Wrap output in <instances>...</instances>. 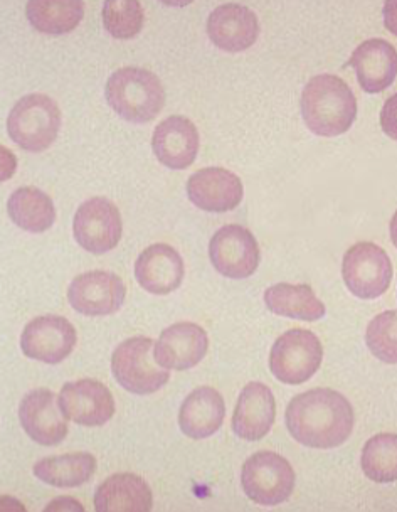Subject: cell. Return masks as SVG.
Segmentation results:
<instances>
[{"instance_id": "6da1fadb", "label": "cell", "mask_w": 397, "mask_h": 512, "mask_svg": "<svg viewBox=\"0 0 397 512\" xmlns=\"http://www.w3.org/2000/svg\"><path fill=\"white\" fill-rule=\"evenodd\" d=\"M286 427L298 443L310 448H335L354 430V408L339 391L315 388L297 395L286 408Z\"/></svg>"}, {"instance_id": "7a4b0ae2", "label": "cell", "mask_w": 397, "mask_h": 512, "mask_svg": "<svg viewBox=\"0 0 397 512\" xmlns=\"http://www.w3.org/2000/svg\"><path fill=\"white\" fill-rule=\"evenodd\" d=\"M302 117L313 134L337 137L347 132L357 117L354 91L342 78L317 75L303 88Z\"/></svg>"}, {"instance_id": "3957f363", "label": "cell", "mask_w": 397, "mask_h": 512, "mask_svg": "<svg viewBox=\"0 0 397 512\" xmlns=\"http://www.w3.org/2000/svg\"><path fill=\"white\" fill-rule=\"evenodd\" d=\"M110 107L128 122L154 120L165 105V88L154 71L123 66L113 71L105 86Z\"/></svg>"}, {"instance_id": "277c9868", "label": "cell", "mask_w": 397, "mask_h": 512, "mask_svg": "<svg viewBox=\"0 0 397 512\" xmlns=\"http://www.w3.org/2000/svg\"><path fill=\"white\" fill-rule=\"evenodd\" d=\"M61 128V110L44 93H29L17 100L7 118V132L21 149L43 152L53 145Z\"/></svg>"}, {"instance_id": "5b68a950", "label": "cell", "mask_w": 397, "mask_h": 512, "mask_svg": "<svg viewBox=\"0 0 397 512\" xmlns=\"http://www.w3.org/2000/svg\"><path fill=\"white\" fill-rule=\"evenodd\" d=\"M113 376L133 395H152L169 383V369L154 358V342L149 337H130L115 349Z\"/></svg>"}, {"instance_id": "8992f818", "label": "cell", "mask_w": 397, "mask_h": 512, "mask_svg": "<svg viewBox=\"0 0 397 512\" xmlns=\"http://www.w3.org/2000/svg\"><path fill=\"white\" fill-rule=\"evenodd\" d=\"M241 486L246 496L261 506L288 501L295 489V470L275 452H258L244 462Z\"/></svg>"}, {"instance_id": "52a82bcc", "label": "cell", "mask_w": 397, "mask_h": 512, "mask_svg": "<svg viewBox=\"0 0 397 512\" xmlns=\"http://www.w3.org/2000/svg\"><path fill=\"white\" fill-rule=\"evenodd\" d=\"M323 346L312 331L290 329L271 347L270 369L278 381L302 384L320 369Z\"/></svg>"}, {"instance_id": "ba28073f", "label": "cell", "mask_w": 397, "mask_h": 512, "mask_svg": "<svg viewBox=\"0 0 397 512\" xmlns=\"http://www.w3.org/2000/svg\"><path fill=\"white\" fill-rule=\"evenodd\" d=\"M342 277L355 297L377 299L386 294L391 285L392 263L381 246L371 241H360L345 253Z\"/></svg>"}, {"instance_id": "9c48e42d", "label": "cell", "mask_w": 397, "mask_h": 512, "mask_svg": "<svg viewBox=\"0 0 397 512\" xmlns=\"http://www.w3.org/2000/svg\"><path fill=\"white\" fill-rule=\"evenodd\" d=\"M73 235L78 245L90 253L101 255L112 251L123 235L120 209L110 199L101 196L88 199L76 211Z\"/></svg>"}, {"instance_id": "30bf717a", "label": "cell", "mask_w": 397, "mask_h": 512, "mask_svg": "<svg viewBox=\"0 0 397 512\" xmlns=\"http://www.w3.org/2000/svg\"><path fill=\"white\" fill-rule=\"evenodd\" d=\"M209 258L221 275L241 280L251 277L260 267V245L244 226L228 224L212 236Z\"/></svg>"}, {"instance_id": "8fae6325", "label": "cell", "mask_w": 397, "mask_h": 512, "mask_svg": "<svg viewBox=\"0 0 397 512\" xmlns=\"http://www.w3.org/2000/svg\"><path fill=\"white\" fill-rule=\"evenodd\" d=\"M78 334L66 317L41 315L32 319L21 336V349L27 358L59 364L75 349Z\"/></svg>"}, {"instance_id": "7c38bea8", "label": "cell", "mask_w": 397, "mask_h": 512, "mask_svg": "<svg viewBox=\"0 0 397 512\" xmlns=\"http://www.w3.org/2000/svg\"><path fill=\"white\" fill-rule=\"evenodd\" d=\"M127 287L117 273L105 270L81 273L69 283V305L83 315H110L122 309Z\"/></svg>"}, {"instance_id": "4fadbf2b", "label": "cell", "mask_w": 397, "mask_h": 512, "mask_svg": "<svg viewBox=\"0 0 397 512\" xmlns=\"http://www.w3.org/2000/svg\"><path fill=\"white\" fill-rule=\"evenodd\" d=\"M59 408L68 420L81 427H101L115 415L112 391L96 379H80L63 386Z\"/></svg>"}, {"instance_id": "5bb4252c", "label": "cell", "mask_w": 397, "mask_h": 512, "mask_svg": "<svg viewBox=\"0 0 397 512\" xmlns=\"http://www.w3.org/2000/svg\"><path fill=\"white\" fill-rule=\"evenodd\" d=\"M19 418L24 432L44 447H56L68 437V418L56 403L53 391L48 388H38L24 396Z\"/></svg>"}, {"instance_id": "9a60e30c", "label": "cell", "mask_w": 397, "mask_h": 512, "mask_svg": "<svg viewBox=\"0 0 397 512\" xmlns=\"http://www.w3.org/2000/svg\"><path fill=\"white\" fill-rule=\"evenodd\" d=\"M209 337L194 322H177L167 327L155 342L154 358L159 366L175 371L194 368L206 358Z\"/></svg>"}, {"instance_id": "2e32d148", "label": "cell", "mask_w": 397, "mask_h": 512, "mask_svg": "<svg viewBox=\"0 0 397 512\" xmlns=\"http://www.w3.org/2000/svg\"><path fill=\"white\" fill-rule=\"evenodd\" d=\"M187 194L197 208L209 213H228L243 201V182L224 167H206L187 181Z\"/></svg>"}, {"instance_id": "e0dca14e", "label": "cell", "mask_w": 397, "mask_h": 512, "mask_svg": "<svg viewBox=\"0 0 397 512\" xmlns=\"http://www.w3.org/2000/svg\"><path fill=\"white\" fill-rule=\"evenodd\" d=\"M207 36L218 48L239 53L251 48L260 36V21L243 4H223L207 17Z\"/></svg>"}, {"instance_id": "ac0fdd59", "label": "cell", "mask_w": 397, "mask_h": 512, "mask_svg": "<svg viewBox=\"0 0 397 512\" xmlns=\"http://www.w3.org/2000/svg\"><path fill=\"white\" fill-rule=\"evenodd\" d=\"M152 149L165 167L182 171L194 164L199 152V132L191 118L170 115L155 127Z\"/></svg>"}, {"instance_id": "d6986e66", "label": "cell", "mask_w": 397, "mask_h": 512, "mask_svg": "<svg viewBox=\"0 0 397 512\" xmlns=\"http://www.w3.org/2000/svg\"><path fill=\"white\" fill-rule=\"evenodd\" d=\"M184 260L179 251L167 243L145 248L135 262V277L140 287L154 295H167L184 280Z\"/></svg>"}, {"instance_id": "ffe728a7", "label": "cell", "mask_w": 397, "mask_h": 512, "mask_svg": "<svg viewBox=\"0 0 397 512\" xmlns=\"http://www.w3.org/2000/svg\"><path fill=\"white\" fill-rule=\"evenodd\" d=\"M349 64L362 90L379 93L396 80L397 51L386 39H367L354 49Z\"/></svg>"}, {"instance_id": "44dd1931", "label": "cell", "mask_w": 397, "mask_h": 512, "mask_svg": "<svg viewBox=\"0 0 397 512\" xmlns=\"http://www.w3.org/2000/svg\"><path fill=\"white\" fill-rule=\"evenodd\" d=\"M276 418L273 391L263 383H249L239 395L233 416V430L239 438L258 442L270 432Z\"/></svg>"}, {"instance_id": "7402d4cb", "label": "cell", "mask_w": 397, "mask_h": 512, "mask_svg": "<svg viewBox=\"0 0 397 512\" xmlns=\"http://www.w3.org/2000/svg\"><path fill=\"white\" fill-rule=\"evenodd\" d=\"M226 406L223 396L211 386H201L187 396L179 411V427L194 440L211 437L223 427Z\"/></svg>"}, {"instance_id": "603a6c76", "label": "cell", "mask_w": 397, "mask_h": 512, "mask_svg": "<svg viewBox=\"0 0 397 512\" xmlns=\"http://www.w3.org/2000/svg\"><path fill=\"white\" fill-rule=\"evenodd\" d=\"M154 496L149 484L135 474H115L96 489L95 509L98 512H149Z\"/></svg>"}, {"instance_id": "cb8c5ba5", "label": "cell", "mask_w": 397, "mask_h": 512, "mask_svg": "<svg viewBox=\"0 0 397 512\" xmlns=\"http://www.w3.org/2000/svg\"><path fill=\"white\" fill-rule=\"evenodd\" d=\"M265 304L273 314L308 322L322 319L327 312L322 300L318 299L307 283H276L266 290Z\"/></svg>"}, {"instance_id": "d4e9b609", "label": "cell", "mask_w": 397, "mask_h": 512, "mask_svg": "<svg viewBox=\"0 0 397 512\" xmlns=\"http://www.w3.org/2000/svg\"><path fill=\"white\" fill-rule=\"evenodd\" d=\"M7 211L21 230L44 233L56 221L53 199L38 187L24 186L12 192Z\"/></svg>"}, {"instance_id": "484cf974", "label": "cell", "mask_w": 397, "mask_h": 512, "mask_svg": "<svg viewBox=\"0 0 397 512\" xmlns=\"http://www.w3.org/2000/svg\"><path fill=\"white\" fill-rule=\"evenodd\" d=\"M96 472L95 455L88 452L56 455L39 460L34 465V475L53 487H80Z\"/></svg>"}, {"instance_id": "4316f807", "label": "cell", "mask_w": 397, "mask_h": 512, "mask_svg": "<svg viewBox=\"0 0 397 512\" xmlns=\"http://www.w3.org/2000/svg\"><path fill=\"white\" fill-rule=\"evenodd\" d=\"M27 19L38 31L64 34L73 31L85 16V2L81 0H29Z\"/></svg>"}, {"instance_id": "83f0119b", "label": "cell", "mask_w": 397, "mask_h": 512, "mask_svg": "<svg viewBox=\"0 0 397 512\" xmlns=\"http://www.w3.org/2000/svg\"><path fill=\"white\" fill-rule=\"evenodd\" d=\"M362 470L367 479L377 484H391L397 480V435L379 433L367 440L362 448Z\"/></svg>"}, {"instance_id": "f1b7e54d", "label": "cell", "mask_w": 397, "mask_h": 512, "mask_svg": "<svg viewBox=\"0 0 397 512\" xmlns=\"http://www.w3.org/2000/svg\"><path fill=\"white\" fill-rule=\"evenodd\" d=\"M106 31L118 39H130L142 29L143 7L138 0H106L103 4Z\"/></svg>"}, {"instance_id": "f546056e", "label": "cell", "mask_w": 397, "mask_h": 512, "mask_svg": "<svg viewBox=\"0 0 397 512\" xmlns=\"http://www.w3.org/2000/svg\"><path fill=\"white\" fill-rule=\"evenodd\" d=\"M367 347L379 361L397 364V310L376 315L367 326Z\"/></svg>"}, {"instance_id": "4dcf8cb0", "label": "cell", "mask_w": 397, "mask_h": 512, "mask_svg": "<svg viewBox=\"0 0 397 512\" xmlns=\"http://www.w3.org/2000/svg\"><path fill=\"white\" fill-rule=\"evenodd\" d=\"M381 128L389 139L397 142V93L392 95L382 107Z\"/></svg>"}, {"instance_id": "1f68e13d", "label": "cell", "mask_w": 397, "mask_h": 512, "mask_svg": "<svg viewBox=\"0 0 397 512\" xmlns=\"http://www.w3.org/2000/svg\"><path fill=\"white\" fill-rule=\"evenodd\" d=\"M384 24L397 38V0H387L384 4Z\"/></svg>"}, {"instance_id": "d6a6232c", "label": "cell", "mask_w": 397, "mask_h": 512, "mask_svg": "<svg viewBox=\"0 0 397 512\" xmlns=\"http://www.w3.org/2000/svg\"><path fill=\"white\" fill-rule=\"evenodd\" d=\"M391 238L392 243H394V246L397 248V211L391 219Z\"/></svg>"}]
</instances>
